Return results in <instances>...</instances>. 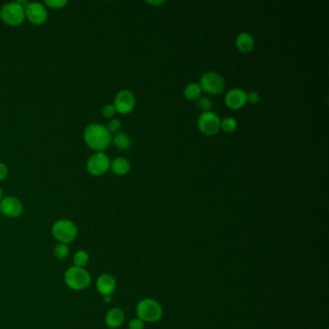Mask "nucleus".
Listing matches in <instances>:
<instances>
[{
    "label": "nucleus",
    "mask_w": 329,
    "mask_h": 329,
    "mask_svg": "<svg viewBox=\"0 0 329 329\" xmlns=\"http://www.w3.org/2000/svg\"><path fill=\"white\" fill-rule=\"evenodd\" d=\"M67 0H45L44 4L51 9H62L67 5Z\"/></svg>",
    "instance_id": "23"
},
{
    "label": "nucleus",
    "mask_w": 329,
    "mask_h": 329,
    "mask_svg": "<svg viewBox=\"0 0 329 329\" xmlns=\"http://www.w3.org/2000/svg\"><path fill=\"white\" fill-rule=\"evenodd\" d=\"M25 18L32 24L41 25L48 18V12L46 8L39 2H31L24 9Z\"/></svg>",
    "instance_id": "9"
},
{
    "label": "nucleus",
    "mask_w": 329,
    "mask_h": 329,
    "mask_svg": "<svg viewBox=\"0 0 329 329\" xmlns=\"http://www.w3.org/2000/svg\"><path fill=\"white\" fill-rule=\"evenodd\" d=\"M7 176H8V168H7V166L4 164H2V163H0V182L3 181V180H5Z\"/></svg>",
    "instance_id": "28"
},
{
    "label": "nucleus",
    "mask_w": 329,
    "mask_h": 329,
    "mask_svg": "<svg viewBox=\"0 0 329 329\" xmlns=\"http://www.w3.org/2000/svg\"><path fill=\"white\" fill-rule=\"evenodd\" d=\"M200 86L202 91L210 95H219L225 89V81L218 73L209 71L205 73L200 80Z\"/></svg>",
    "instance_id": "6"
},
{
    "label": "nucleus",
    "mask_w": 329,
    "mask_h": 329,
    "mask_svg": "<svg viewBox=\"0 0 329 329\" xmlns=\"http://www.w3.org/2000/svg\"><path fill=\"white\" fill-rule=\"evenodd\" d=\"M64 280L68 288L80 291L90 286L92 278L89 271L85 268L73 266L66 270Z\"/></svg>",
    "instance_id": "2"
},
{
    "label": "nucleus",
    "mask_w": 329,
    "mask_h": 329,
    "mask_svg": "<svg viewBox=\"0 0 329 329\" xmlns=\"http://www.w3.org/2000/svg\"><path fill=\"white\" fill-rule=\"evenodd\" d=\"M236 45L237 48L242 53H249L253 50L255 45V40L253 36L247 32H243L239 34V36L236 39Z\"/></svg>",
    "instance_id": "15"
},
{
    "label": "nucleus",
    "mask_w": 329,
    "mask_h": 329,
    "mask_svg": "<svg viewBox=\"0 0 329 329\" xmlns=\"http://www.w3.org/2000/svg\"><path fill=\"white\" fill-rule=\"evenodd\" d=\"M85 143L96 152H103L106 150L112 142V134L107 127L102 123H89L83 133Z\"/></svg>",
    "instance_id": "1"
},
{
    "label": "nucleus",
    "mask_w": 329,
    "mask_h": 329,
    "mask_svg": "<svg viewBox=\"0 0 329 329\" xmlns=\"http://www.w3.org/2000/svg\"><path fill=\"white\" fill-rule=\"evenodd\" d=\"M110 168L115 175L123 176V175H126L130 171L131 165L128 160L120 157V158H116L115 160H113V162L110 164Z\"/></svg>",
    "instance_id": "16"
},
{
    "label": "nucleus",
    "mask_w": 329,
    "mask_h": 329,
    "mask_svg": "<svg viewBox=\"0 0 329 329\" xmlns=\"http://www.w3.org/2000/svg\"><path fill=\"white\" fill-rule=\"evenodd\" d=\"M147 3L148 4H150V5H154V6H156V5H162V4H164V3H165V1H164V0H158V1H147Z\"/></svg>",
    "instance_id": "29"
},
{
    "label": "nucleus",
    "mask_w": 329,
    "mask_h": 329,
    "mask_svg": "<svg viewBox=\"0 0 329 329\" xmlns=\"http://www.w3.org/2000/svg\"><path fill=\"white\" fill-rule=\"evenodd\" d=\"M70 254V247L69 245L60 244L58 243L53 248V255L57 260H65Z\"/></svg>",
    "instance_id": "20"
},
{
    "label": "nucleus",
    "mask_w": 329,
    "mask_h": 329,
    "mask_svg": "<svg viewBox=\"0 0 329 329\" xmlns=\"http://www.w3.org/2000/svg\"><path fill=\"white\" fill-rule=\"evenodd\" d=\"M128 329H144V322L139 318L132 319L128 324Z\"/></svg>",
    "instance_id": "26"
},
{
    "label": "nucleus",
    "mask_w": 329,
    "mask_h": 329,
    "mask_svg": "<svg viewBox=\"0 0 329 329\" xmlns=\"http://www.w3.org/2000/svg\"><path fill=\"white\" fill-rule=\"evenodd\" d=\"M0 212L7 217H19L23 212V205L19 198L7 196L0 201Z\"/></svg>",
    "instance_id": "11"
},
{
    "label": "nucleus",
    "mask_w": 329,
    "mask_h": 329,
    "mask_svg": "<svg viewBox=\"0 0 329 329\" xmlns=\"http://www.w3.org/2000/svg\"><path fill=\"white\" fill-rule=\"evenodd\" d=\"M51 234L58 243L70 245L77 239L79 228L72 220L62 218L52 225Z\"/></svg>",
    "instance_id": "3"
},
{
    "label": "nucleus",
    "mask_w": 329,
    "mask_h": 329,
    "mask_svg": "<svg viewBox=\"0 0 329 329\" xmlns=\"http://www.w3.org/2000/svg\"><path fill=\"white\" fill-rule=\"evenodd\" d=\"M0 19L10 26H19L25 20L24 8L15 1L5 4L0 10Z\"/></svg>",
    "instance_id": "5"
},
{
    "label": "nucleus",
    "mask_w": 329,
    "mask_h": 329,
    "mask_svg": "<svg viewBox=\"0 0 329 329\" xmlns=\"http://www.w3.org/2000/svg\"><path fill=\"white\" fill-rule=\"evenodd\" d=\"M247 94L244 89L234 88L228 91L225 96V103L231 109L238 110L243 108L247 103Z\"/></svg>",
    "instance_id": "12"
},
{
    "label": "nucleus",
    "mask_w": 329,
    "mask_h": 329,
    "mask_svg": "<svg viewBox=\"0 0 329 329\" xmlns=\"http://www.w3.org/2000/svg\"><path fill=\"white\" fill-rule=\"evenodd\" d=\"M197 104L199 106V108L201 110H203L204 112H207L210 111L211 107H212V103L211 101L207 98V97H203V98H199Z\"/></svg>",
    "instance_id": "22"
},
{
    "label": "nucleus",
    "mask_w": 329,
    "mask_h": 329,
    "mask_svg": "<svg viewBox=\"0 0 329 329\" xmlns=\"http://www.w3.org/2000/svg\"><path fill=\"white\" fill-rule=\"evenodd\" d=\"M110 160L103 153L97 152L92 155L87 162V171L93 176H102L110 168Z\"/></svg>",
    "instance_id": "8"
},
{
    "label": "nucleus",
    "mask_w": 329,
    "mask_h": 329,
    "mask_svg": "<svg viewBox=\"0 0 329 329\" xmlns=\"http://www.w3.org/2000/svg\"><path fill=\"white\" fill-rule=\"evenodd\" d=\"M107 129L109 130V132L112 133H117L119 132L120 128H121V122L118 119H112L108 124H107Z\"/></svg>",
    "instance_id": "25"
},
{
    "label": "nucleus",
    "mask_w": 329,
    "mask_h": 329,
    "mask_svg": "<svg viewBox=\"0 0 329 329\" xmlns=\"http://www.w3.org/2000/svg\"><path fill=\"white\" fill-rule=\"evenodd\" d=\"M112 142L120 150H127L131 146V138L125 132L119 131L112 137Z\"/></svg>",
    "instance_id": "17"
},
{
    "label": "nucleus",
    "mask_w": 329,
    "mask_h": 329,
    "mask_svg": "<svg viewBox=\"0 0 329 329\" xmlns=\"http://www.w3.org/2000/svg\"><path fill=\"white\" fill-rule=\"evenodd\" d=\"M102 113H103V115L105 118L111 119L116 115L117 111H116L113 104H106V105L103 106V109H102Z\"/></svg>",
    "instance_id": "24"
},
{
    "label": "nucleus",
    "mask_w": 329,
    "mask_h": 329,
    "mask_svg": "<svg viewBox=\"0 0 329 329\" xmlns=\"http://www.w3.org/2000/svg\"><path fill=\"white\" fill-rule=\"evenodd\" d=\"M3 199V190H2V188L0 187V201Z\"/></svg>",
    "instance_id": "31"
},
{
    "label": "nucleus",
    "mask_w": 329,
    "mask_h": 329,
    "mask_svg": "<svg viewBox=\"0 0 329 329\" xmlns=\"http://www.w3.org/2000/svg\"><path fill=\"white\" fill-rule=\"evenodd\" d=\"M247 103H252V104H255V103H258L260 101V95L258 92L256 91H251L247 94Z\"/></svg>",
    "instance_id": "27"
},
{
    "label": "nucleus",
    "mask_w": 329,
    "mask_h": 329,
    "mask_svg": "<svg viewBox=\"0 0 329 329\" xmlns=\"http://www.w3.org/2000/svg\"><path fill=\"white\" fill-rule=\"evenodd\" d=\"M202 94V88L199 83L192 82L186 85L184 91L185 98L189 101H196Z\"/></svg>",
    "instance_id": "18"
},
{
    "label": "nucleus",
    "mask_w": 329,
    "mask_h": 329,
    "mask_svg": "<svg viewBox=\"0 0 329 329\" xmlns=\"http://www.w3.org/2000/svg\"><path fill=\"white\" fill-rule=\"evenodd\" d=\"M163 308L161 304L151 298H145L136 306L137 318L146 323H156L163 317Z\"/></svg>",
    "instance_id": "4"
},
{
    "label": "nucleus",
    "mask_w": 329,
    "mask_h": 329,
    "mask_svg": "<svg viewBox=\"0 0 329 329\" xmlns=\"http://www.w3.org/2000/svg\"><path fill=\"white\" fill-rule=\"evenodd\" d=\"M197 124L198 128L203 134L207 136H212L219 132L221 128V120L216 113L212 111H207V112H203L199 116Z\"/></svg>",
    "instance_id": "7"
},
{
    "label": "nucleus",
    "mask_w": 329,
    "mask_h": 329,
    "mask_svg": "<svg viewBox=\"0 0 329 329\" xmlns=\"http://www.w3.org/2000/svg\"><path fill=\"white\" fill-rule=\"evenodd\" d=\"M116 279L113 277V275L109 273H103L100 275L96 281L97 289L103 296L111 295V293H113L116 289Z\"/></svg>",
    "instance_id": "13"
},
{
    "label": "nucleus",
    "mask_w": 329,
    "mask_h": 329,
    "mask_svg": "<svg viewBox=\"0 0 329 329\" xmlns=\"http://www.w3.org/2000/svg\"><path fill=\"white\" fill-rule=\"evenodd\" d=\"M104 322L109 329H119L124 322V312L121 308L110 309L105 315Z\"/></svg>",
    "instance_id": "14"
},
{
    "label": "nucleus",
    "mask_w": 329,
    "mask_h": 329,
    "mask_svg": "<svg viewBox=\"0 0 329 329\" xmlns=\"http://www.w3.org/2000/svg\"><path fill=\"white\" fill-rule=\"evenodd\" d=\"M238 127V122L233 117H226L221 121V128L226 133L234 132Z\"/></svg>",
    "instance_id": "21"
},
{
    "label": "nucleus",
    "mask_w": 329,
    "mask_h": 329,
    "mask_svg": "<svg viewBox=\"0 0 329 329\" xmlns=\"http://www.w3.org/2000/svg\"><path fill=\"white\" fill-rule=\"evenodd\" d=\"M135 97L129 90H121L115 97L114 107L120 114H129L135 106Z\"/></svg>",
    "instance_id": "10"
},
{
    "label": "nucleus",
    "mask_w": 329,
    "mask_h": 329,
    "mask_svg": "<svg viewBox=\"0 0 329 329\" xmlns=\"http://www.w3.org/2000/svg\"><path fill=\"white\" fill-rule=\"evenodd\" d=\"M103 300L105 303H110L112 301V297H111V295H105L103 297Z\"/></svg>",
    "instance_id": "30"
},
{
    "label": "nucleus",
    "mask_w": 329,
    "mask_h": 329,
    "mask_svg": "<svg viewBox=\"0 0 329 329\" xmlns=\"http://www.w3.org/2000/svg\"><path fill=\"white\" fill-rule=\"evenodd\" d=\"M89 261H90V256L88 252H86L83 249L77 251L73 256L74 266L76 267L85 268V267L89 264Z\"/></svg>",
    "instance_id": "19"
}]
</instances>
